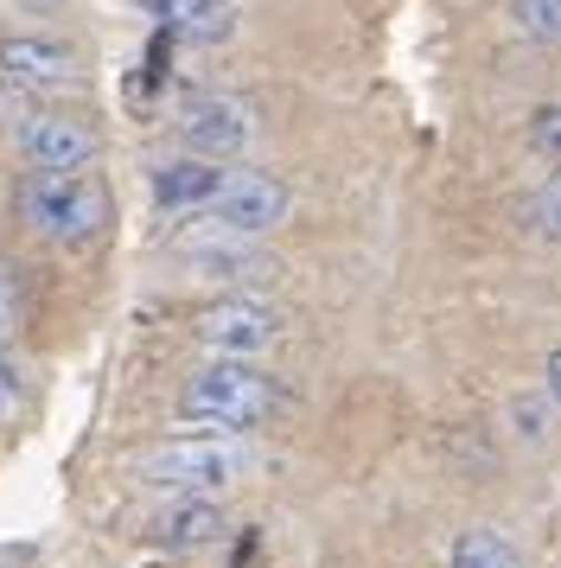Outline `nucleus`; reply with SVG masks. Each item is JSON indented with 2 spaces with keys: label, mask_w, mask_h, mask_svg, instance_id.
Returning a JSON list of instances; mask_svg holds the SVG:
<instances>
[{
  "label": "nucleus",
  "mask_w": 561,
  "mask_h": 568,
  "mask_svg": "<svg viewBox=\"0 0 561 568\" xmlns=\"http://www.w3.org/2000/svg\"><path fill=\"white\" fill-rule=\"evenodd\" d=\"M249 473H255V454L230 435H178L134 454V479L153 491H173V498H211V491H230Z\"/></svg>",
  "instance_id": "f257e3e1"
},
{
  "label": "nucleus",
  "mask_w": 561,
  "mask_h": 568,
  "mask_svg": "<svg viewBox=\"0 0 561 568\" xmlns=\"http://www.w3.org/2000/svg\"><path fill=\"white\" fill-rule=\"evenodd\" d=\"M280 409V389L275 377H262L255 364H236V358H217V364H198L185 389H178V415L185 422H217V428H262L268 415Z\"/></svg>",
  "instance_id": "f03ea898"
},
{
  "label": "nucleus",
  "mask_w": 561,
  "mask_h": 568,
  "mask_svg": "<svg viewBox=\"0 0 561 568\" xmlns=\"http://www.w3.org/2000/svg\"><path fill=\"white\" fill-rule=\"evenodd\" d=\"M20 217L51 243H90L109 224V192H102V180H83V173H26Z\"/></svg>",
  "instance_id": "7ed1b4c3"
},
{
  "label": "nucleus",
  "mask_w": 561,
  "mask_h": 568,
  "mask_svg": "<svg viewBox=\"0 0 561 568\" xmlns=\"http://www.w3.org/2000/svg\"><path fill=\"white\" fill-rule=\"evenodd\" d=\"M173 250L185 256V268H192L198 282L236 287V294H249V301H255V287L280 282V256H268L255 236H236V231H224V224H211V217H198L192 231H178Z\"/></svg>",
  "instance_id": "20e7f679"
},
{
  "label": "nucleus",
  "mask_w": 561,
  "mask_h": 568,
  "mask_svg": "<svg viewBox=\"0 0 561 568\" xmlns=\"http://www.w3.org/2000/svg\"><path fill=\"white\" fill-rule=\"evenodd\" d=\"M192 333H198L204 352L249 364L255 352H268V345L280 338V313L262 307V301H249V294H224V301H211V307L192 320Z\"/></svg>",
  "instance_id": "39448f33"
},
{
  "label": "nucleus",
  "mask_w": 561,
  "mask_h": 568,
  "mask_svg": "<svg viewBox=\"0 0 561 568\" xmlns=\"http://www.w3.org/2000/svg\"><path fill=\"white\" fill-rule=\"evenodd\" d=\"M287 211H294V192H287L275 173L236 166V173H224V185H217V199H211L204 217L224 224V231H236V236H262V231H275Z\"/></svg>",
  "instance_id": "423d86ee"
},
{
  "label": "nucleus",
  "mask_w": 561,
  "mask_h": 568,
  "mask_svg": "<svg viewBox=\"0 0 561 568\" xmlns=\"http://www.w3.org/2000/svg\"><path fill=\"white\" fill-rule=\"evenodd\" d=\"M20 154L32 160V173H83L102 154V134L83 115L64 109H32L20 122Z\"/></svg>",
  "instance_id": "0eeeda50"
},
{
  "label": "nucleus",
  "mask_w": 561,
  "mask_h": 568,
  "mask_svg": "<svg viewBox=\"0 0 561 568\" xmlns=\"http://www.w3.org/2000/svg\"><path fill=\"white\" fill-rule=\"evenodd\" d=\"M178 141L198 160H224V154H243L255 141V122L236 97H192L178 109Z\"/></svg>",
  "instance_id": "6e6552de"
},
{
  "label": "nucleus",
  "mask_w": 561,
  "mask_h": 568,
  "mask_svg": "<svg viewBox=\"0 0 561 568\" xmlns=\"http://www.w3.org/2000/svg\"><path fill=\"white\" fill-rule=\"evenodd\" d=\"M0 78L20 83V90H51V83L83 78V58H76V45H64V39L13 32V39H0Z\"/></svg>",
  "instance_id": "1a4fd4ad"
},
{
  "label": "nucleus",
  "mask_w": 561,
  "mask_h": 568,
  "mask_svg": "<svg viewBox=\"0 0 561 568\" xmlns=\"http://www.w3.org/2000/svg\"><path fill=\"white\" fill-rule=\"evenodd\" d=\"M217 185H224V166L217 160H166V166H153V205L160 211H211L217 199Z\"/></svg>",
  "instance_id": "9d476101"
},
{
  "label": "nucleus",
  "mask_w": 561,
  "mask_h": 568,
  "mask_svg": "<svg viewBox=\"0 0 561 568\" xmlns=\"http://www.w3.org/2000/svg\"><path fill=\"white\" fill-rule=\"evenodd\" d=\"M153 542H166V549H204V542L224 537V511L211 505V498H178L166 511L147 524Z\"/></svg>",
  "instance_id": "9b49d317"
},
{
  "label": "nucleus",
  "mask_w": 561,
  "mask_h": 568,
  "mask_svg": "<svg viewBox=\"0 0 561 568\" xmlns=\"http://www.w3.org/2000/svg\"><path fill=\"white\" fill-rule=\"evenodd\" d=\"M147 7L178 32V39H198V45H217V39H230V27H236V7H230V0H147Z\"/></svg>",
  "instance_id": "f8f14e48"
},
{
  "label": "nucleus",
  "mask_w": 561,
  "mask_h": 568,
  "mask_svg": "<svg viewBox=\"0 0 561 568\" xmlns=\"http://www.w3.org/2000/svg\"><path fill=\"white\" fill-rule=\"evenodd\" d=\"M447 568H523V549H517V537L498 530V524H472V530L453 537Z\"/></svg>",
  "instance_id": "ddd939ff"
},
{
  "label": "nucleus",
  "mask_w": 561,
  "mask_h": 568,
  "mask_svg": "<svg viewBox=\"0 0 561 568\" xmlns=\"http://www.w3.org/2000/svg\"><path fill=\"white\" fill-rule=\"evenodd\" d=\"M523 231L542 236V243H561V173H549V180L523 199Z\"/></svg>",
  "instance_id": "4468645a"
},
{
  "label": "nucleus",
  "mask_w": 561,
  "mask_h": 568,
  "mask_svg": "<svg viewBox=\"0 0 561 568\" xmlns=\"http://www.w3.org/2000/svg\"><path fill=\"white\" fill-rule=\"evenodd\" d=\"M510 20L536 45H561V0H510Z\"/></svg>",
  "instance_id": "2eb2a0df"
},
{
  "label": "nucleus",
  "mask_w": 561,
  "mask_h": 568,
  "mask_svg": "<svg viewBox=\"0 0 561 568\" xmlns=\"http://www.w3.org/2000/svg\"><path fill=\"white\" fill-rule=\"evenodd\" d=\"M530 148L542 160H561V103H549V109L530 115Z\"/></svg>",
  "instance_id": "dca6fc26"
},
{
  "label": "nucleus",
  "mask_w": 561,
  "mask_h": 568,
  "mask_svg": "<svg viewBox=\"0 0 561 568\" xmlns=\"http://www.w3.org/2000/svg\"><path fill=\"white\" fill-rule=\"evenodd\" d=\"M26 403V377H20V364H13V352L0 345V422H13Z\"/></svg>",
  "instance_id": "f3484780"
},
{
  "label": "nucleus",
  "mask_w": 561,
  "mask_h": 568,
  "mask_svg": "<svg viewBox=\"0 0 561 568\" xmlns=\"http://www.w3.org/2000/svg\"><path fill=\"white\" fill-rule=\"evenodd\" d=\"M13 333V282H7V275H0V338Z\"/></svg>",
  "instance_id": "a211bd4d"
},
{
  "label": "nucleus",
  "mask_w": 561,
  "mask_h": 568,
  "mask_svg": "<svg viewBox=\"0 0 561 568\" xmlns=\"http://www.w3.org/2000/svg\"><path fill=\"white\" fill-rule=\"evenodd\" d=\"M542 377H549V396H555V403H561V345H555V352H549V364H542Z\"/></svg>",
  "instance_id": "6ab92c4d"
},
{
  "label": "nucleus",
  "mask_w": 561,
  "mask_h": 568,
  "mask_svg": "<svg viewBox=\"0 0 561 568\" xmlns=\"http://www.w3.org/2000/svg\"><path fill=\"white\" fill-rule=\"evenodd\" d=\"M13 7H26V13H51L58 0H13Z\"/></svg>",
  "instance_id": "aec40b11"
}]
</instances>
